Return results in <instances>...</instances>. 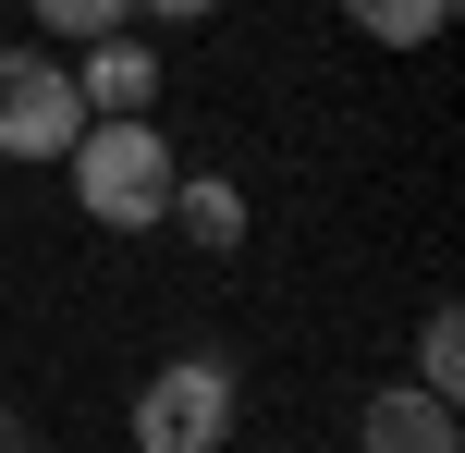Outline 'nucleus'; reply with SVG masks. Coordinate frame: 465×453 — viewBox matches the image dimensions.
Here are the masks:
<instances>
[{"mask_svg": "<svg viewBox=\"0 0 465 453\" xmlns=\"http://www.w3.org/2000/svg\"><path fill=\"white\" fill-rule=\"evenodd\" d=\"M62 172H74V209L98 221V233H160L172 221V184H184V160H172V135L160 123H86V135L62 147Z\"/></svg>", "mask_w": 465, "mask_h": 453, "instance_id": "1", "label": "nucleus"}, {"mask_svg": "<svg viewBox=\"0 0 465 453\" xmlns=\"http://www.w3.org/2000/svg\"><path fill=\"white\" fill-rule=\"evenodd\" d=\"M135 453H232V368L221 356H172L135 392Z\"/></svg>", "mask_w": 465, "mask_h": 453, "instance_id": "2", "label": "nucleus"}, {"mask_svg": "<svg viewBox=\"0 0 465 453\" xmlns=\"http://www.w3.org/2000/svg\"><path fill=\"white\" fill-rule=\"evenodd\" d=\"M86 135V98L49 49H0V160H62Z\"/></svg>", "mask_w": 465, "mask_h": 453, "instance_id": "3", "label": "nucleus"}, {"mask_svg": "<svg viewBox=\"0 0 465 453\" xmlns=\"http://www.w3.org/2000/svg\"><path fill=\"white\" fill-rule=\"evenodd\" d=\"M62 74H74V98H86V123H135L147 98H160V49H147L135 25H123V37H86Z\"/></svg>", "mask_w": 465, "mask_h": 453, "instance_id": "4", "label": "nucleus"}, {"mask_svg": "<svg viewBox=\"0 0 465 453\" xmlns=\"http://www.w3.org/2000/svg\"><path fill=\"white\" fill-rule=\"evenodd\" d=\"M355 453H465V429H453L441 392L392 380V392H368V405H355Z\"/></svg>", "mask_w": 465, "mask_h": 453, "instance_id": "5", "label": "nucleus"}, {"mask_svg": "<svg viewBox=\"0 0 465 453\" xmlns=\"http://www.w3.org/2000/svg\"><path fill=\"white\" fill-rule=\"evenodd\" d=\"M172 221H184L209 258H232V245H245V184H232V172H184V184H172Z\"/></svg>", "mask_w": 465, "mask_h": 453, "instance_id": "6", "label": "nucleus"}, {"mask_svg": "<svg viewBox=\"0 0 465 453\" xmlns=\"http://www.w3.org/2000/svg\"><path fill=\"white\" fill-rule=\"evenodd\" d=\"M343 25L380 37V49H429V37L453 25V0H343Z\"/></svg>", "mask_w": 465, "mask_h": 453, "instance_id": "7", "label": "nucleus"}, {"mask_svg": "<svg viewBox=\"0 0 465 453\" xmlns=\"http://www.w3.org/2000/svg\"><path fill=\"white\" fill-rule=\"evenodd\" d=\"M417 392H465V331H453V307H429V331H417Z\"/></svg>", "mask_w": 465, "mask_h": 453, "instance_id": "8", "label": "nucleus"}, {"mask_svg": "<svg viewBox=\"0 0 465 453\" xmlns=\"http://www.w3.org/2000/svg\"><path fill=\"white\" fill-rule=\"evenodd\" d=\"M25 13H37L49 37H74V49H86V37H123V25H135V0H25Z\"/></svg>", "mask_w": 465, "mask_h": 453, "instance_id": "9", "label": "nucleus"}, {"mask_svg": "<svg viewBox=\"0 0 465 453\" xmlns=\"http://www.w3.org/2000/svg\"><path fill=\"white\" fill-rule=\"evenodd\" d=\"M135 13H147V25H209L221 0H135Z\"/></svg>", "mask_w": 465, "mask_h": 453, "instance_id": "10", "label": "nucleus"}, {"mask_svg": "<svg viewBox=\"0 0 465 453\" xmlns=\"http://www.w3.org/2000/svg\"><path fill=\"white\" fill-rule=\"evenodd\" d=\"M0 453H25V417H13V405H0Z\"/></svg>", "mask_w": 465, "mask_h": 453, "instance_id": "11", "label": "nucleus"}]
</instances>
